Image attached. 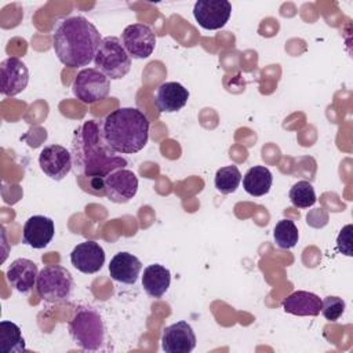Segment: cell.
<instances>
[{"label": "cell", "instance_id": "cell-1", "mask_svg": "<svg viewBox=\"0 0 353 353\" xmlns=\"http://www.w3.org/2000/svg\"><path fill=\"white\" fill-rule=\"evenodd\" d=\"M70 153L74 174L88 178L105 179L110 172L128 164L127 159L108 145L102 120H87L76 130Z\"/></svg>", "mask_w": 353, "mask_h": 353}, {"label": "cell", "instance_id": "cell-2", "mask_svg": "<svg viewBox=\"0 0 353 353\" xmlns=\"http://www.w3.org/2000/svg\"><path fill=\"white\" fill-rule=\"evenodd\" d=\"M97 26L81 15L62 18L52 32V48L59 62L69 68L87 66L101 44Z\"/></svg>", "mask_w": 353, "mask_h": 353}, {"label": "cell", "instance_id": "cell-3", "mask_svg": "<svg viewBox=\"0 0 353 353\" xmlns=\"http://www.w3.org/2000/svg\"><path fill=\"white\" fill-rule=\"evenodd\" d=\"M103 135L108 145L121 154L142 150L149 139V120L137 108H119L103 120Z\"/></svg>", "mask_w": 353, "mask_h": 353}, {"label": "cell", "instance_id": "cell-4", "mask_svg": "<svg viewBox=\"0 0 353 353\" xmlns=\"http://www.w3.org/2000/svg\"><path fill=\"white\" fill-rule=\"evenodd\" d=\"M69 335L77 347L87 352L99 350L105 343L106 328L101 314L90 307L80 306L68 324Z\"/></svg>", "mask_w": 353, "mask_h": 353}, {"label": "cell", "instance_id": "cell-5", "mask_svg": "<svg viewBox=\"0 0 353 353\" xmlns=\"http://www.w3.org/2000/svg\"><path fill=\"white\" fill-rule=\"evenodd\" d=\"M73 287L72 273L65 266L48 265L39 272L36 291L44 302L59 303L68 301L73 292Z\"/></svg>", "mask_w": 353, "mask_h": 353}, {"label": "cell", "instance_id": "cell-6", "mask_svg": "<svg viewBox=\"0 0 353 353\" xmlns=\"http://www.w3.org/2000/svg\"><path fill=\"white\" fill-rule=\"evenodd\" d=\"M94 63L99 72L108 79L119 80L131 69V57L123 46V41L116 36H106L101 40L97 50Z\"/></svg>", "mask_w": 353, "mask_h": 353}, {"label": "cell", "instance_id": "cell-7", "mask_svg": "<svg viewBox=\"0 0 353 353\" xmlns=\"http://www.w3.org/2000/svg\"><path fill=\"white\" fill-rule=\"evenodd\" d=\"M109 90L110 80L97 68L81 69L72 83L73 95L85 105L105 99L109 94Z\"/></svg>", "mask_w": 353, "mask_h": 353}, {"label": "cell", "instance_id": "cell-8", "mask_svg": "<svg viewBox=\"0 0 353 353\" xmlns=\"http://www.w3.org/2000/svg\"><path fill=\"white\" fill-rule=\"evenodd\" d=\"M121 41L131 58L145 59L154 51L156 34L149 25L131 23L124 28Z\"/></svg>", "mask_w": 353, "mask_h": 353}, {"label": "cell", "instance_id": "cell-9", "mask_svg": "<svg viewBox=\"0 0 353 353\" xmlns=\"http://www.w3.org/2000/svg\"><path fill=\"white\" fill-rule=\"evenodd\" d=\"M232 15V4L228 0H197L193 6L196 22L205 30L223 28Z\"/></svg>", "mask_w": 353, "mask_h": 353}, {"label": "cell", "instance_id": "cell-10", "mask_svg": "<svg viewBox=\"0 0 353 353\" xmlns=\"http://www.w3.org/2000/svg\"><path fill=\"white\" fill-rule=\"evenodd\" d=\"M39 165L48 178L61 181L73 168L72 153L62 145H48L40 152Z\"/></svg>", "mask_w": 353, "mask_h": 353}, {"label": "cell", "instance_id": "cell-11", "mask_svg": "<svg viewBox=\"0 0 353 353\" xmlns=\"http://www.w3.org/2000/svg\"><path fill=\"white\" fill-rule=\"evenodd\" d=\"M103 188L108 200L117 204L127 203L137 194L138 178L132 171L120 168L103 179Z\"/></svg>", "mask_w": 353, "mask_h": 353}, {"label": "cell", "instance_id": "cell-12", "mask_svg": "<svg viewBox=\"0 0 353 353\" xmlns=\"http://www.w3.org/2000/svg\"><path fill=\"white\" fill-rule=\"evenodd\" d=\"M0 91L6 97H15L29 83L28 66L17 57H10L0 63Z\"/></svg>", "mask_w": 353, "mask_h": 353}, {"label": "cell", "instance_id": "cell-13", "mask_svg": "<svg viewBox=\"0 0 353 353\" xmlns=\"http://www.w3.org/2000/svg\"><path fill=\"white\" fill-rule=\"evenodd\" d=\"M196 346V335L186 321H176L163 330L161 349L165 353H189Z\"/></svg>", "mask_w": 353, "mask_h": 353}, {"label": "cell", "instance_id": "cell-14", "mask_svg": "<svg viewBox=\"0 0 353 353\" xmlns=\"http://www.w3.org/2000/svg\"><path fill=\"white\" fill-rule=\"evenodd\" d=\"M70 263L84 274H94L99 272L105 263V251L97 241H83L72 250Z\"/></svg>", "mask_w": 353, "mask_h": 353}, {"label": "cell", "instance_id": "cell-15", "mask_svg": "<svg viewBox=\"0 0 353 353\" xmlns=\"http://www.w3.org/2000/svg\"><path fill=\"white\" fill-rule=\"evenodd\" d=\"M55 233L54 221L44 215H33L28 218L22 229V240L33 248H44L50 244Z\"/></svg>", "mask_w": 353, "mask_h": 353}, {"label": "cell", "instance_id": "cell-16", "mask_svg": "<svg viewBox=\"0 0 353 353\" xmlns=\"http://www.w3.org/2000/svg\"><path fill=\"white\" fill-rule=\"evenodd\" d=\"M7 280L14 290L28 294L36 285L39 269L37 265L28 258H17L7 269Z\"/></svg>", "mask_w": 353, "mask_h": 353}, {"label": "cell", "instance_id": "cell-17", "mask_svg": "<svg viewBox=\"0 0 353 353\" xmlns=\"http://www.w3.org/2000/svg\"><path fill=\"white\" fill-rule=\"evenodd\" d=\"M189 99V91L181 83L165 81L159 85L154 103L156 108L163 113H174L181 110Z\"/></svg>", "mask_w": 353, "mask_h": 353}, {"label": "cell", "instance_id": "cell-18", "mask_svg": "<svg viewBox=\"0 0 353 353\" xmlns=\"http://www.w3.org/2000/svg\"><path fill=\"white\" fill-rule=\"evenodd\" d=\"M142 269L141 261L125 251L117 252L109 263V274L114 281L123 283V284H135L139 276V272Z\"/></svg>", "mask_w": 353, "mask_h": 353}, {"label": "cell", "instance_id": "cell-19", "mask_svg": "<svg viewBox=\"0 0 353 353\" xmlns=\"http://www.w3.org/2000/svg\"><path fill=\"white\" fill-rule=\"evenodd\" d=\"M285 313L294 316H319L321 310V299L309 291H295L281 302Z\"/></svg>", "mask_w": 353, "mask_h": 353}, {"label": "cell", "instance_id": "cell-20", "mask_svg": "<svg viewBox=\"0 0 353 353\" xmlns=\"http://www.w3.org/2000/svg\"><path fill=\"white\" fill-rule=\"evenodd\" d=\"M170 284L171 273L165 266L160 263H152L143 269L142 287L150 298H161L167 292Z\"/></svg>", "mask_w": 353, "mask_h": 353}, {"label": "cell", "instance_id": "cell-21", "mask_svg": "<svg viewBox=\"0 0 353 353\" xmlns=\"http://www.w3.org/2000/svg\"><path fill=\"white\" fill-rule=\"evenodd\" d=\"M272 183L273 175L265 165H254L243 176L244 190L254 197L265 196L270 190Z\"/></svg>", "mask_w": 353, "mask_h": 353}, {"label": "cell", "instance_id": "cell-22", "mask_svg": "<svg viewBox=\"0 0 353 353\" xmlns=\"http://www.w3.org/2000/svg\"><path fill=\"white\" fill-rule=\"evenodd\" d=\"M25 339L21 328L12 321H0V352L21 353L25 352Z\"/></svg>", "mask_w": 353, "mask_h": 353}, {"label": "cell", "instance_id": "cell-23", "mask_svg": "<svg viewBox=\"0 0 353 353\" xmlns=\"http://www.w3.org/2000/svg\"><path fill=\"white\" fill-rule=\"evenodd\" d=\"M241 182V172L237 165H225L221 167L214 178V185L216 190L222 194H230L236 192Z\"/></svg>", "mask_w": 353, "mask_h": 353}, {"label": "cell", "instance_id": "cell-24", "mask_svg": "<svg viewBox=\"0 0 353 353\" xmlns=\"http://www.w3.org/2000/svg\"><path fill=\"white\" fill-rule=\"evenodd\" d=\"M273 237L277 244V247L290 250L294 248L299 240V232L294 221L290 219H281L276 223L273 229Z\"/></svg>", "mask_w": 353, "mask_h": 353}, {"label": "cell", "instance_id": "cell-25", "mask_svg": "<svg viewBox=\"0 0 353 353\" xmlns=\"http://www.w3.org/2000/svg\"><path fill=\"white\" fill-rule=\"evenodd\" d=\"M290 200L292 205L298 208H309L316 203V192L310 182L307 181H298L290 189Z\"/></svg>", "mask_w": 353, "mask_h": 353}, {"label": "cell", "instance_id": "cell-26", "mask_svg": "<svg viewBox=\"0 0 353 353\" xmlns=\"http://www.w3.org/2000/svg\"><path fill=\"white\" fill-rule=\"evenodd\" d=\"M321 314L327 321H338L345 312V301L339 296L328 295L321 299Z\"/></svg>", "mask_w": 353, "mask_h": 353}, {"label": "cell", "instance_id": "cell-27", "mask_svg": "<svg viewBox=\"0 0 353 353\" xmlns=\"http://www.w3.org/2000/svg\"><path fill=\"white\" fill-rule=\"evenodd\" d=\"M352 230H353V226L349 223L342 228V230L339 232V234L336 237L338 251L347 256L353 255V252H352Z\"/></svg>", "mask_w": 353, "mask_h": 353}]
</instances>
